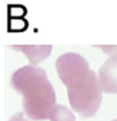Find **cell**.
Listing matches in <instances>:
<instances>
[{
    "mask_svg": "<svg viewBox=\"0 0 117 121\" xmlns=\"http://www.w3.org/2000/svg\"><path fill=\"white\" fill-rule=\"evenodd\" d=\"M13 89L23 96V108L28 118L41 121L49 117L56 105V96L45 70L38 66H24L12 75Z\"/></svg>",
    "mask_w": 117,
    "mask_h": 121,
    "instance_id": "cell-1",
    "label": "cell"
},
{
    "mask_svg": "<svg viewBox=\"0 0 117 121\" xmlns=\"http://www.w3.org/2000/svg\"><path fill=\"white\" fill-rule=\"evenodd\" d=\"M67 88L72 110L83 118L93 117L101 102L99 81L94 72L90 70L86 76Z\"/></svg>",
    "mask_w": 117,
    "mask_h": 121,
    "instance_id": "cell-2",
    "label": "cell"
},
{
    "mask_svg": "<svg viewBox=\"0 0 117 121\" xmlns=\"http://www.w3.org/2000/svg\"><path fill=\"white\" fill-rule=\"evenodd\" d=\"M56 70L64 85L69 86L90 72L87 61L78 53H65L56 60Z\"/></svg>",
    "mask_w": 117,
    "mask_h": 121,
    "instance_id": "cell-3",
    "label": "cell"
},
{
    "mask_svg": "<svg viewBox=\"0 0 117 121\" xmlns=\"http://www.w3.org/2000/svg\"><path fill=\"white\" fill-rule=\"evenodd\" d=\"M99 85L107 92L117 91V56L109 59L100 68Z\"/></svg>",
    "mask_w": 117,
    "mask_h": 121,
    "instance_id": "cell-4",
    "label": "cell"
},
{
    "mask_svg": "<svg viewBox=\"0 0 117 121\" xmlns=\"http://www.w3.org/2000/svg\"><path fill=\"white\" fill-rule=\"evenodd\" d=\"M10 47L24 53L32 66L44 61L52 51V45H12Z\"/></svg>",
    "mask_w": 117,
    "mask_h": 121,
    "instance_id": "cell-5",
    "label": "cell"
},
{
    "mask_svg": "<svg viewBox=\"0 0 117 121\" xmlns=\"http://www.w3.org/2000/svg\"><path fill=\"white\" fill-rule=\"evenodd\" d=\"M48 120L51 121H76V117L69 108L63 105H55L49 113Z\"/></svg>",
    "mask_w": 117,
    "mask_h": 121,
    "instance_id": "cell-6",
    "label": "cell"
},
{
    "mask_svg": "<svg viewBox=\"0 0 117 121\" xmlns=\"http://www.w3.org/2000/svg\"><path fill=\"white\" fill-rule=\"evenodd\" d=\"M9 121H28V120L24 118V115H23L22 113H16L15 115H13V117L10 118Z\"/></svg>",
    "mask_w": 117,
    "mask_h": 121,
    "instance_id": "cell-7",
    "label": "cell"
}]
</instances>
